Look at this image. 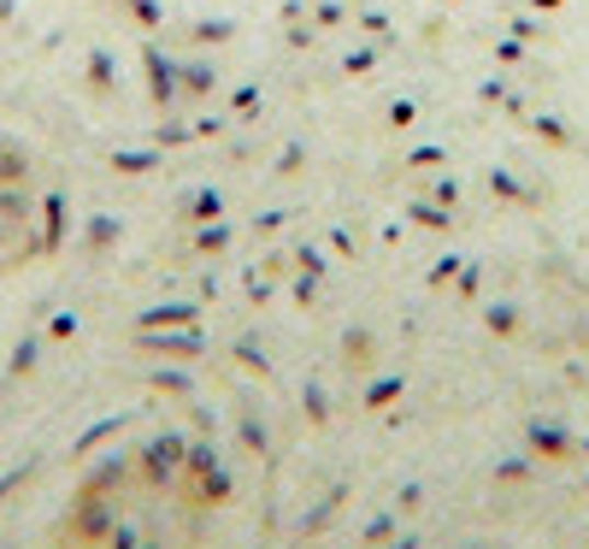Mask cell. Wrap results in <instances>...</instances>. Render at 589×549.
I'll list each match as a JSON object with an SVG mask.
<instances>
[{
	"label": "cell",
	"mask_w": 589,
	"mask_h": 549,
	"mask_svg": "<svg viewBox=\"0 0 589 549\" xmlns=\"http://www.w3.org/2000/svg\"><path fill=\"white\" fill-rule=\"evenodd\" d=\"M225 508L218 461L183 437H154L101 461L71 491L54 549H206Z\"/></svg>",
	"instance_id": "obj_1"
},
{
	"label": "cell",
	"mask_w": 589,
	"mask_h": 549,
	"mask_svg": "<svg viewBox=\"0 0 589 549\" xmlns=\"http://www.w3.org/2000/svg\"><path fill=\"white\" fill-rule=\"evenodd\" d=\"M47 237V195L19 143L0 136V284L19 278Z\"/></svg>",
	"instance_id": "obj_2"
}]
</instances>
